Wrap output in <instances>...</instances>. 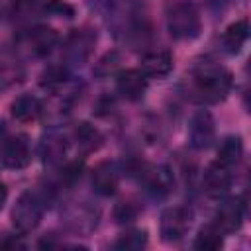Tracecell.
<instances>
[{
    "label": "cell",
    "mask_w": 251,
    "mask_h": 251,
    "mask_svg": "<svg viewBox=\"0 0 251 251\" xmlns=\"http://www.w3.org/2000/svg\"><path fill=\"white\" fill-rule=\"evenodd\" d=\"M10 110H12V116L18 122L25 124V122H33L41 116V102L33 94H22L12 102Z\"/></svg>",
    "instance_id": "obj_14"
},
{
    "label": "cell",
    "mask_w": 251,
    "mask_h": 251,
    "mask_svg": "<svg viewBox=\"0 0 251 251\" xmlns=\"http://www.w3.org/2000/svg\"><path fill=\"white\" fill-rule=\"evenodd\" d=\"M41 214H43V202L39 200V196L33 192H24L20 194L12 210V224L18 231L27 233L39 226Z\"/></svg>",
    "instance_id": "obj_3"
},
{
    "label": "cell",
    "mask_w": 251,
    "mask_h": 251,
    "mask_svg": "<svg viewBox=\"0 0 251 251\" xmlns=\"http://www.w3.org/2000/svg\"><path fill=\"white\" fill-rule=\"evenodd\" d=\"M167 27L175 39H192L200 33V16L192 2H176L167 10Z\"/></svg>",
    "instance_id": "obj_2"
},
{
    "label": "cell",
    "mask_w": 251,
    "mask_h": 251,
    "mask_svg": "<svg viewBox=\"0 0 251 251\" xmlns=\"http://www.w3.org/2000/svg\"><path fill=\"white\" fill-rule=\"evenodd\" d=\"M116 88H118V94L122 98L129 100V102H135L147 90V76L143 75L141 69H126V71L118 73Z\"/></svg>",
    "instance_id": "obj_7"
},
{
    "label": "cell",
    "mask_w": 251,
    "mask_h": 251,
    "mask_svg": "<svg viewBox=\"0 0 251 251\" xmlns=\"http://www.w3.org/2000/svg\"><path fill=\"white\" fill-rule=\"evenodd\" d=\"M43 151H45V159L55 161V159H59V157L63 155V151H65V143H63L61 137H53V135H49V137L45 139V143H43Z\"/></svg>",
    "instance_id": "obj_23"
},
{
    "label": "cell",
    "mask_w": 251,
    "mask_h": 251,
    "mask_svg": "<svg viewBox=\"0 0 251 251\" xmlns=\"http://www.w3.org/2000/svg\"><path fill=\"white\" fill-rule=\"evenodd\" d=\"M6 198H8V188L4 186V182H0V210H2V206L6 202Z\"/></svg>",
    "instance_id": "obj_26"
},
{
    "label": "cell",
    "mask_w": 251,
    "mask_h": 251,
    "mask_svg": "<svg viewBox=\"0 0 251 251\" xmlns=\"http://www.w3.org/2000/svg\"><path fill=\"white\" fill-rule=\"evenodd\" d=\"M94 45V35L86 29H75L69 39H67V47H65V53L69 57V61L73 63H84L86 57L90 55V49Z\"/></svg>",
    "instance_id": "obj_12"
},
{
    "label": "cell",
    "mask_w": 251,
    "mask_h": 251,
    "mask_svg": "<svg viewBox=\"0 0 251 251\" xmlns=\"http://www.w3.org/2000/svg\"><path fill=\"white\" fill-rule=\"evenodd\" d=\"M27 43H29V49H31L33 55H37V57L47 55L57 43V31L53 27L39 25V27L31 29V33L27 37Z\"/></svg>",
    "instance_id": "obj_17"
},
{
    "label": "cell",
    "mask_w": 251,
    "mask_h": 251,
    "mask_svg": "<svg viewBox=\"0 0 251 251\" xmlns=\"http://www.w3.org/2000/svg\"><path fill=\"white\" fill-rule=\"evenodd\" d=\"M243 157V141L239 135H227L224 137V141L220 143L218 149V163L231 169L235 167Z\"/></svg>",
    "instance_id": "obj_18"
},
{
    "label": "cell",
    "mask_w": 251,
    "mask_h": 251,
    "mask_svg": "<svg viewBox=\"0 0 251 251\" xmlns=\"http://www.w3.org/2000/svg\"><path fill=\"white\" fill-rule=\"evenodd\" d=\"M247 37H249V20H247V18H241V20L233 22V24L226 29L222 41H224L226 51L231 53V55H235V53L241 51V47H243V43L247 41Z\"/></svg>",
    "instance_id": "obj_16"
},
{
    "label": "cell",
    "mask_w": 251,
    "mask_h": 251,
    "mask_svg": "<svg viewBox=\"0 0 251 251\" xmlns=\"http://www.w3.org/2000/svg\"><path fill=\"white\" fill-rule=\"evenodd\" d=\"M75 139H76V145L82 147L88 153V151H94L100 145L102 135L90 124H78V127L75 129Z\"/></svg>",
    "instance_id": "obj_20"
},
{
    "label": "cell",
    "mask_w": 251,
    "mask_h": 251,
    "mask_svg": "<svg viewBox=\"0 0 251 251\" xmlns=\"http://www.w3.org/2000/svg\"><path fill=\"white\" fill-rule=\"evenodd\" d=\"M243 222V204L239 198H227L218 206L216 226L222 231H235Z\"/></svg>",
    "instance_id": "obj_10"
},
{
    "label": "cell",
    "mask_w": 251,
    "mask_h": 251,
    "mask_svg": "<svg viewBox=\"0 0 251 251\" xmlns=\"http://www.w3.org/2000/svg\"><path fill=\"white\" fill-rule=\"evenodd\" d=\"M224 231L214 224V226H204L196 239H194V249L198 251H218L224 245Z\"/></svg>",
    "instance_id": "obj_19"
},
{
    "label": "cell",
    "mask_w": 251,
    "mask_h": 251,
    "mask_svg": "<svg viewBox=\"0 0 251 251\" xmlns=\"http://www.w3.org/2000/svg\"><path fill=\"white\" fill-rule=\"evenodd\" d=\"M192 80L198 100L208 104H216L224 100L231 88V73L212 61H204L196 65L192 73Z\"/></svg>",
    "instance_id": "obj_1"
},
{
    "label": "cell",
    "mask_w": 251,
    "mask_h": 251,
    "mask_svg": "<svg viewBox=\"0 0 251 251\" xmlns=\"http://www.w3.org/2000/svg\"><path fill=\"white\" fill-rule=\"evenodd\" d=\"M90 182H92V188H94L96 194L112 196L118 190V184H120V171L114 163L102 161L92 169Z\"/></svg>",
    "instance_id": "obj_8"
},
{
    "label": "cell",
    "mask_w": 251,
    "mask_h": 251,
    "mask_svg": "<svg viewBox=\"0 0 251 251\" xmlns=\"http://www.w3.org/2000/svg\"><path fill=\"white\" fill-rule=\"evenodd\" d=\"M204 184L212 194H222L229 188L231 184V173L227 167L220 165L218 161L208 165L204 171Z\"/></svg>",
    "instance_id": "obj_15"
},
{
    "label": "cell",
    "mask_w": 251,
    "mask_h": 251,
    "mask_svg": "<svg viewBox=\"0 0 251 251\" xmlns=\"http://www.w3.org/2000/svg\"><path fill=\"white\" fill-rule=\"evenodd\" d=\"M206 4H208V10H210L214 16H222V14H226V10L229 8L231 0H206Z\"/></svg>",
    "instance_id": "obj_24"
},
{
    "label": "cell",
    "mask_w": 251,
    "mask_h": 251,
    "mask_svg": "<svg viewBox=\"0 0 251 251\" xmlns=\"http://www.w3.org/2000/svg\"><path fill=\"white\" fill-rule=\"evenodd\" d=\"M63 218H65L67 226L76 233H88L98 224V212L84 202H75V204L67 206L63 212Z\"/></svg>",
    "instance_id": "obj_6"
},
{
    "label": "cell",
    "mask_w": 251,
    "mask_h": 251,
    "mask_svg": "<svg viewBox=\"0 0 251 251\" xmlns=\"http://www.w3.org/2000/svg\"><path fill=\"white\" fill-rule=\"evenodd\" d=\"M47 8H49L51 12H55V14H65L67 18L73 16V8H71L67 2H63V0H51Z\"/></svg>",
    "instance_id": "obj_25"
},
{
    "label": "cell",
    "mask_w": 251,
    "mask_h": 251,
    "mask_svg": "<svg viewBox=\"0 0 251 251\" xmlns=\"http://www.w3.org/2000/svg\"><path fill=\"white\" fill-rule=\"evenodd\" d=\"M190 220L192 214L186 206H169L163 210L161 214V222H159V233L161 239L167 243H176L180 241L186 231L190 229Z\"/></svg>",
    "instance_id": "obj_4"
},
{
    "label": "cell",
    "mask_w": 251,
    "mask_h": 251,
    "mask_svg": "<svg viewBox=\"0 0 251 251\" xmlns=\"http://www.w3.org/2000/svg\"><path fill=\"white\" fill-rule=\"evenodd\" d=\"M139 216V208L133 202H118L114 208V220L118 224H131Z\"/></svg>",
    "instance_id": "obj_22"
},
{
    "label": "cell",
    "mask_w": 251,
    "mask_h": 251,
    "mask_svg": "<svg viewBox=\"0 0 251 251\" xmlns=\"http://www.w3.org/2000/svg\"><path fill=\"white\" fill-rule=\"evenodd\" d=\"M0 159L8 169H24L29 163L27 141L20 135L6 137L0 145Z\"/></svg>",
    "instance_id": "obj_9"
},
{
    "label": "cell",
    "mask_w": 251,
    "mask_h": 251,
    "mask_svg": "<svg viewBox=\"0 0 251 251\" xmlns=\"http://www.w3.org/2000/svg\"><path fill=\"white\" fill-rule=\"evenodd\" d=\"M216 139V124L208 110H200L192 116L190 127H188V141L194 149L204 151L208 149Z\"/></svg>",
    "instance_id": "obj_5"
},
{
    "label": "cell",
    "mask_w": 251,
    "mask_h": 251,
    "mask_svg": "<svg viewBox=\"0 0 251 251\" xmlns=\"http://www.w3.org/2000/svg\"><path fill=\"white\" fill-rule=\"evenodd\" d=\"M147 245V231L145 229H129L118 237L114 243V249H124V251H137Z\"/></svg>",
    "instance_id": "obj_21"
},
{
    "label": "cell",
    "mask_w": 251,
    "mask_h": 251,
    "mask_svg": "<svg viewBox=\"0 0 251 251\" xmlns=\"http://www.w3.org/2000/svg\"><path fill=\"white\" fill-rule=\"evenodd\" d=\"M143 180L147 190H151L155 196H163L171 192L173 188V175L167 167H149L143 171Z\"/></svg>",
    "instance_id": "obj_13"
},
{
    "label": "cell",
    "mask_w": 251,
    "mask_h": 251,
    "mask_svg": "<svg viewBox=\"0 0 251 251\" xmlns=\"http://www.w3.org/2000/svg\"><path fill=\"white\" fill-rule=\"evenodd\" d=\"M141 71L145 76L163 78L173 71V55L167 49L149 51L141 57Z\"/></svg>",
    "instance_id": "obj_11"
}]
</instances>
